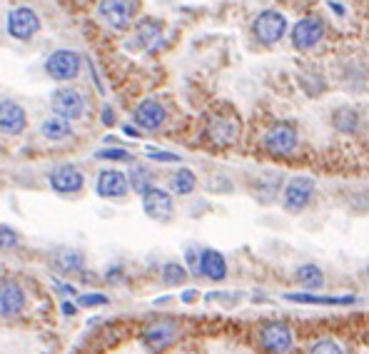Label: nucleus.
Wrapping results in <instances>:
<instances>
[{"mask_svg":"<svg viewBox=\"0 0 369 354\" xmlns=\"http://www.w3.org/2000/svg\"><path fill=\"white\" fill-rule=\"evenodd\" d=\"M257 344L265 354H295L297 335L287 322H265L257 330Z\"/></svg>","mask_w":369,"mask_h":354,"instance_id":"nucleus-1","label":"nucleus"},{"mask_svg":"<svg viewBox=\"0 0 369 354\" xmlns=\"http://www.w3.org/2000/svg\"><path fill=\"white\" fill-rule=\"evenodd\" d=\"M262 145H265V150L270 155L287 158L300 145V135H297L295 125H290V122H274L272 128L265 133V137H262Z\"/></svg>","mask_w":369,"mask_h":354,"instance_id":"nucleus-2","label":"nucleus"},{"mask_svg":"<svg viewBox=\"0 0 369 354\" xmlns=\"http://www.w3.org/2000/svg\"><path fill=\"white\" fill-rule=\"evenodd\" d=\"M45 73H48V78L58 80V83H70L80 73V56L75 50L67 48L53 50L48 60H45Z\"/></svg>","mask_w":369,"mask_h":354,"instance_id":"nucleus-3","label":"nucleus"},{"mask_svg":"<svg viewBox=\"0 0 369 354\" xmlns=\"http://www.w3.org/2000/svg\"><path fill=\"white\" fill-rule=\"evenodd\" d=\"M252 33L254 37L265 45H274L279 43L287 33V18L277 10H262L252 23Z\"/></svg>","mask_w":369,"mask_h":354,"instance_id":"nucleus-4","label":"nucleus"},{"mask_svg":"<svg viewBox=\"0 0 369 354\" xmlns=\"http://www.w3.org/2000/svg\"><path fill=\"white\" fill-rule=\"evenodd\" d=\"M40 31V18L38 12L28 6H18L8 12V35L15 40H31Z\"/></svg>","mask_w":369,"mask_h":354,"instance_id":"nucleus-5","label":"nucleus"},{"mask_svg":"<svg viewBox=\"0 0 369 354\" xmlns=\"http://www.w3.org/2000/svg\"><path fill=\"white\" fill-rule=\"evenodd\" d=\"M50 108L58 117L63 120L73 122L80 120L85 115V98L80 90H73V87H60V90L53 92V98H50Z\"/></svg>","mask_w":369,"mask_h":354,"instance_id":"nucleus-6","label":"nucleus"},{"mask_svg":"<svg viewBox=\"0 0 369 354\" xmlns=\"http://www.w3.org/2000/svg\"><path fill=\"white\" fill-rule=\"evenodd\" d=\"M97 15L113 31H125V28H130V23L135 18V6L133 0H100Z\"/></svg>","mask_w":369,"mask_h":354,"instance_id":"nucleus-7","label":"nucleus"},{"mask_svg":"<svg viewBox=\"0 0 369 354\" xmlns=\"http://www.w3.org/2000/svg\"><path fill=\"white\" fill-rule=\"evenodd\" d=\"M315 197V180L312 177H295L290 180L282 192V208L287 212H302L309 205V200Z\"/></svg>","mask_w":369,"mask_h":354,"instance_id":"nucleus-8","label":"nucleus"},{"mask_svg":"<svg viewBox=\"0 0 369 354\" xmlns=\"http://www.w3.org/2000/svg\"><path fill=\"white\" fill-rule=\"evenodd\" d=\"M240 133H243V125L235 115H215L207 125V137L218 147L235 145L240 140Z\"/></svg>","mask_w":369,"mask_h":354,"instance_id":"nucleus-9","label":"nucleus"},{"mask_svg":"<svg viewBox=\"0 0 369 354\" xmlns=\"http://www.w3.org/2000/svg\"><path fill=\"white\" fill-rule=\"evenodd\" d=\"M140 197H142V210H145V214L150 220L165 222L172 217V212H175V202H172L167 189L152 185V187H147Z\"/></svg>","mask_w":369,"mask_h":354,"instance_id":"nucleus-10","label":"nucleus"},{"mask_svg":"<svg viewBox=\"0 0 369 354\" xmlns=\"http://www.w3.org/2000/svg\"><path fill=\"white\" fill-rule=\"evenodd\" d=\"M50 189L58 195H75L85 185V175L75 165H58L48 177Z\"/></svg>","mask_w":369,"mask_h":354,"instance_id":"nucleus-11","label":"nucleus"},{"mask_svg":"<svg viewBox=\"0 0 369 354\" xmlns=\"http://www.w3.org/2000/svg\"><path fill=\"white\" fill-rule=\"evenodd\" d=\"M130 189L127 175L120 170H100L95 180V192L103 200H122Z\"/></svg>","mask_w":369,"mask_h":354,"instance_id":"nucleus-12","label":"nucleus"},{"mask_svg":"<svg viewBox=\"0 0 369 354\" xmlns=\"http://www.w3.org/2000/svg\"><path fill=\"white\" fill-rule=\"evenodd\" d=\"M25 310V292L15 280L0 277V317H18Z\"/></svg>","mask_w":369,"mask_h":354,"instance_id":"nucleus-13","label":"nucleus"},{"mask_svg":"<svg viewBox=\"0 0 369 354\" xmlns=\"http://www.w3.org/2000/svg\"><path fill=\"white\" fill-rule=\"evenodd\" d=\"M325 37V23L320 18H304L292 28V45L297 50H312Z\"/></svg>","mask_w":369,"mask_h":354,"instance_id":"nucleus-14","label":"nucleus"},{"mask_svg":"<svg viewBox=\"0 0 369 354\" xmlns=\"http://www.w3.org/2000/svg\"><path fill=\"white\" fill-rule=\"evenodd\" d=\"M175 339H177V327H175V322H167V319L150 324V327L145 330V335H142L145 347L155 354H160V352H165L167 347H172Z\"/></svg>","mask_w":369,"mask_h":354,"instance_id":"nucleus-15","label":"nucleus"},{"mask_svg":"<svg viewBox=\"0 0 369 354\" xmlns=\"http://www.w3.org/2000/svg\"><path fill=\"white\" fill-rule=\"evenodd\" d=\"M133 117H135V122H138V128L147 130V133H155V130L163 128L165 120H167V110L160 105V100L147 98L135 108Z\"/></svg>","mask_w":369,"mask_h":354,"instance_id":"nucleus-16","label":"nucleus"},{"mask_svg":"<svg viewBox=\"0 0 369 354\" xmlns=\"http://www.w3.org/2000/svg\"><path fill=\"white\" fill-rule=\"evenodd\" d=\"M28 125L25 108L15 100H0V133L3 135H20Z\"/></svg>","mask_w":369,"mask_h":354,"instance_id":"nucleus-17","label":"nucleus"},{"mask_svg":"<svg viewBox=\"0 0 369 354\" xmlns=\"http://www.w3.org/2000/svg\"><path fill=\"white\" fill-rule=\"evenodd\" d=\"M197 275H202L210 282H222L227 277V260H224L222 252L218 250H200V267H197Z\"/></svg>","mask_w":369,"mask_h":354,"instance_id":"nucleus-18","label":"nucleus"},{"mask_svg":"<svg viewBox=\"0 0 369 354\" xmlns=\"http://www.w3.org/2000/svg\"><path fill=\"white\" fill-rule=\"evenodd\" d=\"M287 302H297V305H315V307H347L357 302V294H337V297H320L312 292H287Z\"/></svg>","mask_w":369,"mask_h":354,"instance_id":"nucleus-19","label":"nucleus"},{"mask_svg":"<svg viewBox=\"0 0 369 354\" xmlns=\"http://www.w3.org/2000/svg\"><path fill=\"white\" fill-rule=\"evenodd\" d=\"M295 280L304 292H315L325 285V272L317 264H302V267H297Z\"/></svg>","mask_w":369,"mask_h":354,"instance_id":"nucleus-20","label":"nucleus"},{"mask_svg":"<svg viewBox=\"0 0 369 354\" xmlns=\"http://www.w3.org/2000/svg\"><path fill=\"white\" fill-rule=\"evenodd\" d=\"M332 125L339 130V133L345 135H352L359 130V112L354 110V108H350V105H345V108H337L332 115Z\"/></svg>","mask_w":369,"mask_h":354,"instance_id":"nucleus-21","label":"nucleus"},{"mask_svg":"<svg viewBox=\"0 0 369 354\" xmlns=\"http://www.w3.org/2000/svg\"><path fill=\"white\" fill-rule=\"evenodd\" d=\"M195 187H197V177H195V172L190 167H180L177 172L170 175V189L175 195H190Z\"/></svg>","mask_w":369,"mask_h":354,"instance_id":"nucleus-22","label":"nucleus"},{"mask_svg":"<svg viewBox=\"0 0 369 354\" xmlns=\"http://www.w3.org/2000/svg\"><path fill=\"white\" fill-rule=\"evenodd\" d=\"M40 133L45 135L48 140H65V137L73 135V125L67 120H63V117L53 115L40 125Z\"/></svg>","mask_w":369,"mask_h":354,"instance_id":"nucleus-23","label":"nucleus"},{"mask_svg":"<svg viewBox=\"0 0 369 354\" xmlns=\"http://www.w3.org/2000/svg\"><path fill=\"white\" fill-rule=\"evenodd\" d=\"M127 175V183H130V187L135 189V192H145L147 187H152V172L147 170L145 165H140V162H133L130 165V172H125Z\"/></svg>","mask_w":369,"mask_h":354,"instance_id":"nucleus-24","label":"nucleus"},{"mask_svg":"<svg viewBox=\"0 0 369 354\" xmlns=\"http://www.w3.org/2000/svg\"><path fill=\"white\" fill-rule=\"evenodd\" d=\"M160 31H163V25H160L158 20H150V18L140 20L138 31H135V37H138L140 48H147L150 43H155V40L160 37Z\"/></svg>","mask_w":369,"mask_h":354,"instance_id":"nucleus-25","label":"nucleus"},{"mask_svg":"<svg viewBox=\"0 0 369 354\" xmlns=\"http://www.w3.org/2000/svg\"><path fill=\"white\" fill-rule=\"evenodd\" d=\"M55 264L60 269H65V272H75V269L85 267V260H83V255L75 250H60L58 257H55Z\"/></svg>","mask_w":369,"mask_h":354,"instance_id":"nucleus-26","label":"nucleus"},{"mask_svg":"<svg viewBox=\"0 0 369 354\" xmlns=\"http://www.w3.org/2000/svg\"><path fill=\"white\" fill-rule=\"evenodd\" d=\"M185 280H188V269L182 267L180 262H167L163 267V282H165V285H170V287L182 285Z\"/></svg>","mask_w":369,"mask_h":354,"instance_id":"nucleus-27","label":"nucleus"},{"mask_svg":"<svg viewBox=\"0 0 369 354\" xmlns=\"http://www.w3.org/2000/svg\"><path fill=\"white\" fill-rule=\"evenodd\" d=\"M307 354H347V352L339 339H334V337H322V339H317V342L309 347Z\"/></svg>","mask_w":369,"mask_h":354,"instance_id":"nucleus-28","label":"nucleus"},{"mask_svg":"<svg viewBox=\"0 0 369 354\" xmlns=\"http://www.w3.org/2000/svg\"><path fill=\"white\" fill-rule=\"evenodd\" d=\"M97 160H110V162H133V155L122 147H103L95 153Z\"/></svg>","mask_w":369,"mask_h":354,"instance_id":"nucleus-29","label":"nucleus"},{"mask_svg":"<svg viewBox=\"0 0 369 354\" xmlns=\"http://www.w3.org/2000/svg\"><path fill=\"white\" fill-rule=\"evenodd\" d=\"M18 242H20V237L15 230L0 225V250H13V247H18Z\"/></svg>","mask_w":369,"mask_h":354,"instance_id":"nucleus-30","label":"nucleus"},{"mask_svg":"<svg viewBox=\"0 0 369 354\" xmlns=\"http://www.w3.org/2000/svg\"><path fill=\"white\" fill-rule=\"evenodd\" d=\"M78 305H80V307H97V305H108V297H105V294H97V292L80 294V297H78Z\"/></svg>","mask_w":369,"mask_h":354,"instance_id":"nucleus-31","label":"nucleus"},{"mask_svg":"<svg viewBox=\"0 0 369 354\" xmlns=\"http://www.w3.org/2000/svg\"><path fill=\"white\" fill-rule=\"evenodd\" d=\"M147 155L158 162H180V155L177 153H167V150H155V147H147Z\"/></svg>","mask_w":369,"mask_h":354,"instance_id":"nucleus-32","label":"nucleus"},{"mask_svg":"<svg viewBox=\"0 0 369 354\" xmlns=\"http://www.w3.org/2000/svg\"><path fill=\"white\" fill-rule=\"evenodd\" d=\"M185 260H188V264H190V272H192V275H197V267H200V250L188 247V252H185Z\"/></svg>","mask_w":369,"mask_h":354,"instance_id":"nucleus-33","label":"nucleus"},{"mask_svg":"<svg viewBox=\"0 0 369 354\" xmlns=\"http://www.w3.org/2000/svg\"><path fill=\"white\" fill-rule=\"evenodd\" d=\"M195 297H197V292H195V289H188V292L182 294V302H195Z\"/></svg>","mask_w":369,"mask_h":354,"instance_id":"nucleus-34","label":"nucleus"},{"mask_svg":"<svg viewBox=\"0 0 369 354\" xmlns=\"http://www.w3.org/2000/svg\"><path fill=\"white\" fill-rule=\"evenodd\" d=\"M105 125H113V122H115V117H113V110H110V108H105Z\"/></svg>","mask_w":369,"mask_h":354,"instance_id":"nucleus-35","label":"nucleus"},{"mask_svg":"<svg viewBox=\"0 0 369 354\" xmlns=\"http://www.w3.org/2000/svg\"><path fill=\"white\" fill-rule=\"evenodd\" d=\"M329 8H332V10L337 12V15H345V8L339 6V3H329Z\"/></svg>","mask_w":369,"mask_h":354,"instance_id":"nucleus-36","label":"nucleus"},{"mask_svg":"<svg viewBox=\"0 0 369 354\" xmlns=\"http://www.w3.org/2000/svg\"><path fill=\"white\" fill-rule=\"evenodd\" d=\"M63 312H65V314H75V307L70 305V302H63Z\"/></svg>","mask_w":369,"mask_h":354,"instance_id":"nucleus-37","label":"nucleus"},{"mask_svg":"<svg viewBox=\"0 0 369 354\" xmlns=\"http://www.w3.org/2000/svg\"><path fill=\"white\" fill-rule=\"evenodd\" d=\"M122 133H125V135H130V137H138V130H135V128H130V125H125V128H122Z\"/></svg>","mask_w":369,"mask_h":354,"instance_id":"nucleus-38","label":"nucleus"},{"mask_svg":"<svg viewBox=\"0 0 369 354\" xmlns=\"http://www.w3.org/2000/svg\"><path fill=\"white\" fill-rule=\"evenodd\" d=\"M367 275H369V267H367Z\"/></svg>","mask_w":369,"mask_h":354,"instance_id":"nucleus-39","label":"nucleus"}]
</instances>
